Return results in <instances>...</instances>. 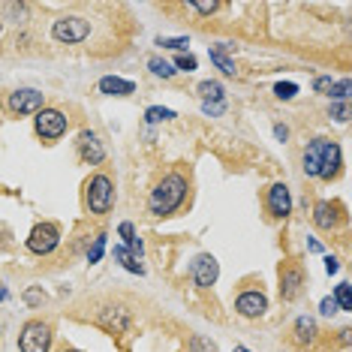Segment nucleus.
Here are the masks:
<instances>
[{
  "mask_svg": "<svg viewBox=\"0 0 352 352\" xmlns=\"http://www.w3.org/2000/svg\"><path fill=\"white\" fill-rule=\"evenodd\" d=\"M102 250H106V235H97V241H94L91 253H87V259H91V262H100V259H102Z\"/></svg>",
  "mask_w": 352,
  "mask_h": 352,
  "instance_id": "c756f323",
  "label": "nucleus"
},
{
  "mask_svg": "<svg viewBox=\"0 0 352 352\" xmlns=\"http://www.w3.org/2000/svg\"><path fill=\"white\" fill-rule=\"evenodd\" d=\"M157 45H163V49H175V52H184L190 45L187 36H160Z\"/></svg>",
  "mask_w": 352,
  "mask_h": 352,
  "instance_id": "a878e982",
  "label": "nucleus"
},
{
  "mask_svg": "<svg viewBox=\"0 0 352 352\" xmlns=\"http://www.w3.org/2000/svg\"><path fill=\"white\" fill-rule=\"evenodd\" d=\"M87 208H91V214H106L111 208V199H115V187H111V181L106 175H94L91 181H87Z\"/></svg>",
  "mask_w": 352,
  "mask_h": 352,
  "instance_id": "f03ea898",
  "label": "nucleus"
},
{
  "mask_svg": "<svg viewBox=\"0 0 352 352\" xmlns=\"http://www.w3.org/2000/svg\"><path fill=\"white\" fill-rule=\"evenodd\" d=\"M338 172H340V148H338V142H325L322 169H319V178H322V181H331Z\"/></svg>",
  "mask_w": 352,
  "mask_h": 352,
  "instance_id": "dca6fc26",
  "label": "nucleus"
},
{
  "mask_svg": "<svg viewBox=\"0 0 352 352\" xmlns=\"http://www.w3.org/2000/svg\"><path fill=\"white\" fill-rule=\"evenodd\" d=\"M301 283H304V274L301 268H283V274H280V295H283V301H295L301 292Z\"/></svg>",
  "mask_w": 352,
  "mask_h": 352,
  "instance_id": "ddd939ff",
  "label": "nucleus"
},
{
  "mask_svg": "<svg viewBox=\"0 0 352 352\" xmlns=\"http://www.w3.org/2000/svg\"><path fill=\"white\" fill-rule=\"evenodd\" d=\"M235 310L241 314L244 319H256V316H262L268 310V298L262 292H241L238 295V301H235Z\"/></svg>",
  "mask_w": 352,
  "mask_h": 352,
  "instance_id": "9d476101",
  "label": "nucleus"
},
{
  "mask_svg": "<svg viewBox=\"0 0 352 352\" xmlns=\"http://www.w3.org/2000/svg\"><path fill=\"white\" fill-rule=\"evenodd\" d=\"M6 298V289H3V286H0V301H3Z\"/></svg>",
  "mask_w": 352,
  "mask_h": 352,
  "instance_id": "a19ab883",
  "label": "nucleus"
},
{
  "mask_svg": "<svg viewBox=\"0 0 352 352\" xmlns=\"http://www.w3.org/2000/svg\"><path fill=\"white\" fill-rule=\"evenodd\" d=\"M202 109H205V115H220L226 106H223V100H220V102H202Z\"/></svg>",
  "mask_w": 352,
  "mask_h": 352,
  "instance_id": "c9c22d12",
  "label": "nucleus"
},
{
  "mask_svg": "<svg viewBox=\"0 0 352 352\" xmlns=\"http://www.w3.org/2000/svg\"><path fill=\"white\" fill-rule=\"evenodd\" d=\"M235 352H250V349H247V346H238V349H235Z\"/></svg>",
  "mask_w": 352,
  "mask_h": 352,
  "instance_id": "79ce46f5",
  "label": "nucleus"
},
{
  "mask_svg": "<svg viewBox=\"0 0 352 352\" xmlns=\"http://www.w3.org/2000/svg\"><path fill=\"white\" fill-rule=\"evenodd\" d=\"M67 126H69V121H67V115H63V111H58V109L36 111V133L43 135V139H49V142L60 139V135L67 133Z\"/></svg>",
  "mask_w": 352,
  "mask_h": 352,
  "instance_id": "423d86ee",
  "label": "nucleus"
},
{
  "mask_svg": "<svg viewBox=\"0 0 352 352\" xmlns=\"http://www.w3.org/2000/svg\"><path fill=\"white\" fill-rule=\"evenodd\" d=\"M319 310H322V316H334V314H338V304H334V298H322Z\"/></svg>",
  "mask_w": 352,
  "mask_h": 352,
  "instance_id": "72a5a7b5",
  "label": "nucleus"
},
{
  "mask_svg": "<svg viewBox=\"0 0 352 352\" xmlns=\"http://www.w3.org/2000/svg\"><path fill=\"white\" fill-rule=\"evenodd\" d=\"M67 352H78V349H67Z\"/></svg>",
  "mask_w": 352,
  "mask_h": 352,
  "instance_id": "37998d69",
  "label": "nucleus"
},
{
  "mask_svg": "<svg viewBox=\"0 0 352 352\" xmlns=\"http://www.w3.org/2000/svg\"><path fill=\"white\" fill-rule=\"evenodd\" d=\"M334 304H338V310H352V292H349V283H340L338 289H334Z\"/></svg>",
  "mask_w": 352,
  "mask_h": 352,
  "instance_id": "b1692460",
  "label": "nucleus"
},
{
  "mask_svg": "<svg viewBox=\"0 0 352 352\" xmlns=\"http://www.w3.org/2000/svg\"><path fill=\"white\" fill-rule=\"evenodd\" d=\"M87 34H91V25H87L85 19H78V15H67V19H58L52 28V36L58 39V43H82V39H87Z\"/></svg>",
  "mask_w": 352,
  "mask_h": 352,
  "instance_id": "20e7f679",
  "label": "nucleus"
},
{
  "mask_svg": "<svg viewBox=\"0 0 352 352\" xmlns=\"http://www.w3.org/2000/svg\"><path fill=\"white\" fill-rule=\"evenodd\" d=\"M175 67L184 69V73H193V69H196V58H193V54H181V58L175 60Z\"/></svg>",
  "mask_w": 352,
  "mask_h": 352,
  "instance_id": "7c9ffc66",
  "label": "nucleus"
},
{
  "mask_svg": "<svg viewBox=\"0 0 352 352\" xmlns=\"http://www.w3.org/2000/svg\"><path fill=\"white\" fill-rule=\"evenodd\" d=\"M190 352H217V346L208 338H202V334H193L190 338Z\"/></svg>",
  "mask_w": 352,
  "mask_h": 352,
  "instance_id": "bb28decb",
  "label": "nucleus"
},
{
  "mask_svg": "<svg viewBox=\"0 0 352 352\" xmlns=\"http://www.w3.org/2000/svg\"><path fill=\"white\" fill-rule=\"evenodd\" d=\"M58 244H60V232L54 223H36L34 232H30V238H28V250L36 253V256H49Z\"/></svg>",
  "mask_w": 352,
  "mask_h": 352,
  "instance_id": "39448f33",
  "label": "nucleus"
},
{
  "mask_svg": "<svg viewBox=\"0 0 352 352\" xmlns=\"http://www.w3.org/2000/svg\"><path fill=\"white\" fill-rule=\"evenodd\" d=\"M10 111L12 115H30V111H43V94L34 87H19L10 94Z\"/></svg>",
  "mask_w": 352,
  "mask_h": 352,
  "instance_id": "6e6552de",
  "label": "nucleus"
},
{
  "mask_svg": "<svg viewBox=\"0 0 352 352\" xmlns=\"http://www.w3.org/2000/svg\"><path fill=\"white\" fill-rule=\"evenodd\" d=\"M148 67H151V73H154V76H163V78H172L175 73H178L172 63H166V60H160V58H151Z\"/></svg>",
  "mask_w": 352,
  "mask_h": 352,
  "instance_id": "393cba45",
  "label": "nucleus"
},
{
  "mask_svg": "<svg viewBox=\"0 0 352 352\" xmlns=\"http://www.w3.org/2000/svg\"><path fill=\"white\" fill-rule=\"evenodd\" d=\"M121 238L126 241V250H130L135 259L142 256V241L135 238V232H133V223H121Z\"/></svg>",
  "mask_w": 352,
  "mask_h": 352,
  "instance_id": "4be33fe9",
  "label": "nucleus"
},
{
  "mask_svg": "<svg viewBox=\"0 0 352 352\" xmlns=\"http://www.w3.org/2000/svg\"><path fill=\"white\" fill-rule=\"evenodd\" d=\"M295 94H298V85H295V82H280V85L274 87V97H277V100H292Z\"/></svg>",
  "mask_w": 352,
  "mask_h": 352,
  "instance_id": "c85d7f7f",
  "label": "nucleus"
},
{
  "mask_svg": "<svg viewBox=\"0 0 352 352\" xmlns=\"http://www.w3.org/2000/svg\"><path fill=\"white\" fill-rule=\"evenodd\" d=\"M172 118H175V111H172V109H163V106H151V109L145 111V121H148V124L172 121Z\"/></svg>",
  "mask_w": 352,
  "mask_h": 352,
  "instance_id": "5701e85b",
  "label": "nucleus"
},
{
  "mask_svg": "<svg viewBox=\"0 0 352 352\" xmlns=\"http://www.w3.org/2000/svg\"><path fill=\"white\" fill-rule=\"evenodd\" d=\"M331 85H334V82H331V78H325V76H322V78H316V82H314L316 94H325V91H331Z\"/></svg>",
  "mask_w": 352,
  "mask_h": 352,
  "instance_id": "e433bc0d",
  "label": "nucleus"
},
{
  "mask_svg": "<svg viewBox=\"0 0 352 352\" xmlns=\"http://www.w3.org/2000/svg\"><path fill=\"white\" fill-rule=\"evenodd\" d=\"M274 135H277L280 142H286V139H289V130H286L283 124H277V126H274Z\"/></svg>",
  "mask_w": 352,
  "mask_h": 352,
  "instance_id": "58836bf2",
  "label": "nucleus"
},
{
  "mask_svg": "<svg viewBox=\"0 0 352 352\" xmlns=\"http://www.w3.org/2000/svg\"><path fill=\"white\" fill-rule=\"evenodd\" d=\"M314 338H316V319L314 316H298L295 319V340L310 343Z\"/></svg>",
  "mask_w": 352,
  "mask_h": 352,
  "instance_id": "a211bd4d",
  "label": "nucleus"
},
{
  "mask_svg": "<svg viewBox=\"0 0 352 352\" xmlns=\"http://www.w3.org/2000/svg\"><path fill=\"white\" fill-rule=\"evenodd\" d=\"M265 202H268V211L274 214V217H286V214L292 211V196H289V187H286V184H274V187L268 190Z\"/></svg>",
  "mask_w": 352,
  "mask_h": 352,
  "instance_id": "f8f14e48",
  "label": "nucleus"
},
{
  "mask_svg": "<svg viewBox=\"0 0 352 352\" xmlns=\"http://www.w3.org/2000/svg\"><path fill=\"white\" fill-rule=\"evenodd\" d=\"M97 322L106 328L109 334H124L126 328H130V310L126 307H102L100 314H97Z\"/></svg>",
  "mask_w": 352,
  "mask_h": 352,
  "instance_id": "1a4fd4ad",
  "label": "nucleus"
},
{
  "mask_svg": "<svg viewBox=\"0 0 352 352\" xmlns=\"http://www.w3.org/2000/svg\"><path fill=\"white\" fill-rule=\"evenodd\" d=\"M25 301L30 304V307H36V304H43V292H39V289H28L25 292Z\"/></svg>",
  "mask_w": 352,
  "mask_h": 352,
  "instance_id": "f704fd0d",
  "label": "nucleus"
},
{
  "mask_svg": "<svg viewBox=\"0 0 352 352\" xmlns=\"http://www.w3.org/2000/svg\"><path fill=\"white\" fill-rule=\"evenodd\" d=\"M328 97H334L338 102H346V97H349V78H340V82H334Z\"/></svg>",
  "mask_w": 352,
  "mask_h": 352,
  "instance_id": "cd10ccee",
  "label": "nucleus"
},
{
  "mask_svg": "<svg viewBox=\"0 0 352 352\" xmlns=\"http://www.w3.org/2000/svg\"><path fill=\"white\" fill-rule=\"evenodd\" d=\"M199 97H202V102H220L223 100V85L208 78V82L199 85Z\"/></svg>",
  "mask_w": 352,
  "mask_h": 352,
  "instance_id": "412c9836",
  "label": "nucleus"
},
{
  "mask_svg": "<svg viewBox=\"0 0 352 352\" xmlns=\"http://www.w3.org/2000/svg\"><path fill=\"white\" fill-rule=\"evenodd\" d=\"M190 6H193L196 12H202V15H211V12L220 10V3H214V0H211V3H190Z\"/></svg>",
  "mask_w": 352,
  "mask_h": 352,
  "instance_id": "473e14b6",
  "label": "nucleus"
},
{
  "mask_svg": "<svg viewBox=\"0 0 352 352\" xmlns=\"http://www.w3.org/2000/svg\"><path fill=\"white\" fill-rule=\"evenodd\" d=\"M325 142L328 139H314L307 148H304V172L310 175V178H319V169H322V151H325Z\"/></svg>",
  "mask_w": 352,
  "mask_h": 352,
  "instance_id": "4468645a",
  "label": "nucleus"
},
{
  "mask_svg": "<svg viewBox=\"0 0 352 352\" xmlns=\"http://www.w3.org/2000/svg\"><path fill=\"white\" fill-rule=\"evenodd\" d=\"M338 268H340V262L334 259V256H325V271L328 274H338Z\"/></svg>",
  "mask_w": 352,
  "mask_h": 352,
  "instance_id": "4c0bfd02",
  "label": "nucleus"
},
{
  "mask_svg": "<svg viewBox=\"0 0 352 352\" xmlns=\"http://www.w3.org/2000/svg\"><path fill=\"white\" fill-rule=\"evenodd\" d=\"M232 49V45H226V43H223V45H217V49H211V52H208V54H211V60L214 63H217V67L223 69V73H226V76H235L238 73V69H235V63H232L229 58H226V52Z\"/></svg>",
  "mask_w": 352,
  "mask_h": 352,
  "instance_id": "6ab92c4d",
  "label": "nucleus"
},
{
  "mask_svg": "<svg viewBox=\"0 0 352 352\" xmlns=\"http://www.w3.org/2000/svg\"><path fill=\"white\" fill-rule=\"evenodd\" d=\"M133 91H135V85L126 82V78H118V76L100 78V94H106V97H126Z\"/></svg>",
  "mask_w": 352,
  "mask_h": 352,
  "instance_id": "f3484780",
  "label": "nucleus"
},
{
  "mask_svg": "<svg viewBox=\"0 0 352 352\" xmlns=\"http://www.w3.org/2000/svg\"><path fill=\"white\" fill-rule=\"evenodd\" d=\"M314 223L319 229H334L340 223V205L338 202H316L314 208Z\"/></svg>",
  "mask_w": 352,
  "mask_h": 352,
  "instance_id": "2eb2a0df",
  "label": "nucleus"
},
{
  "mask_svg": "<svg viewBox=\"0 0 352 352\" xmlns=\"http://www.w3.org/2000/svg\"><path fill=\"white\" fill-rule=\"evenodd\" d=\"M190 277H193V283L199 286V289H211V286L217 283V277H220V265H217V259H214L211 253L196 256L193 265H190Z\"/></svg>",
  "mask_w": 352,
  "mask_h": 352,
  "instance_id": "0eeeda50",
  "label": "nucleus"
},
{
  "mask_svg": "<svg viewBox=\"0 0 352 352\" xmlns=\"http://www.w3.org/2000/svg\"><path fill=\"white\" fill-rule=\"evenodd\" d=\"M115 259L121 262V265L126 268V271H133V274H145V268L139 265V259H135V256L126 250V247H115Z\"/></svg>",
  "mask_w": 352,
  "mask_h": 352,
  "instance_id": "aec40b11",
  "label": "nucleus"
},
{
  "mask_svg": "<svg viewBox=\"0 0 352 352\" xmlns=\"http://www.w3.org/2000/svg\"><path fill=\"white\" fill-rule=\"evenodd\" d=\"M21 352H49L52 346V328L45 322H28L21 328V338H19Z\"/></svg>",
  "mask_w": 352,
  "mask_h": 352,
  "instance_id": "7ed1b4c3",
  "label": "nucleus"
},
{
  "mask_svg": "<svg viewBox=\"0 0 352 352\" xmlns=\"http://www.w3.org/2000/svg\"><path fill=\"white\" fill-rule=\"evenodd\" d=\"M76 145H78V157H82L87 166H100L102 157H106V151H102L97 133H91V130H85L82 135H78Z\"/></svg>",
  "mask_w": 352,
  "mask_h": 352,
  "instance_id": "9b49d317",
  "label": "nucleus"
},
{
  "mask_svg": "<svg viewBox=\"0 0 352 352\" xmlns=\"http://www.w3.org/2000/svg\"><path fill=\"white\" fill-rule=\"evenodd\" d=\"M328 115H331L334 118V121H346V115H349V111H346V102H334V106L331 109H328Z\"/></svg>",
  "mask_w": 352,
  "mask_h": 352,
  "instance_id": "2f4dec72",
  "label": "nucleus"
},
{
  "mask_svg": "<svg viewBox=\"0 0 352 352\" xmlns=\"http://www.w3.org/2000/svg\"><path fill=\"white\" fill-rule=\"evenodd\" d=\"M6 12H12V15H25V6H19V3H6Z\"/></svg>",
  "mask_w": 352,
  "mask_h": 352,
  "instance_id": "ea45409f",
  "label": "nucleus"
},
{
  "mask_svg": "<svg viewBox=\"0 0 352 352\" xmlns=\"http://www.w3.org/2000/svg\"><path fill=\"white\" fill-rule=\"evenodd\" d=\"M184 199H187V181H184L181 175H166V178L151 190L148 208L154 217H169L172 211H178L184 205Z\"/></svg>",
  "mask_w": 352,
  "mask_h": 352,
  "instance_id": "f257e3e1",
  "label": "nucleus"
}]
</instances>
